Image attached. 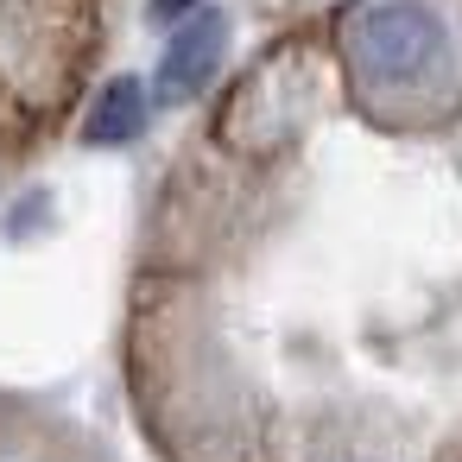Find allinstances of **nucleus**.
<instances>
[{"label": "nucleus", "mask_w": 462, "mask_h": 462, "mask_svg": "<svg viewBox=\"0 0 462 462\" xmlns=\"http://www.w3.org/2000/svg\"><path fill=\"white\" fill-rule=\"evenodd\" d=\"M449 32L424 0H380L348 26V58L367 89H418L443 70Z\"/></svg>", "instance_id": "obj_1"}, {"label": "nucleus", "mask_w": 462, "mask_h": 462, "mask_svg": "<svg viewBox=\"0 0 462 462\" xmlns=\"http://www.w3.org/2000/svg\"><path fill=\"white\" fill-rule=\"evenodd\" d=\"M222 51H228V20H222L216 7L190 14V20L171 32V45H165V58H159V70H152V102L178 108V102L203 96V89L216 83V70H222Z\"/></svg>", "instance_id": "obj_2"}, {"label": "nucleus", "mask_w": 462, "mask_h": 462, "mask_svg": "<svg viewBox=\"0 0 462 462\" xmlns=\"http://www.w3.org/2000/svg\"><path fill=\"white\" fill-rule=\"evenodd\" d=\"M190 14H203V0H146V20H159V26L190 20Z\"/></svg>", "instance_id": "obj_4"}, {"label": "nucleus", "mask_w": 462, "mask_h": 462, "mask_svg": "<svg viewBox=\"0 0 462 462\" xmlns=\"http://www.w3.org/2000/svg\"><path fill=\"white\" fill-rule=\"evenodd\" d=\"M146 115H152L146 83H140V77H115V83L96 96L89 121H83V140H89V146H134V140L146 134Z\"/></svg>", "instance_id": "obj_3"}]
</instances>
